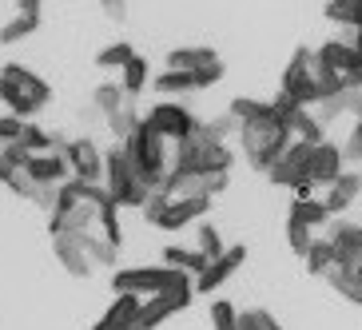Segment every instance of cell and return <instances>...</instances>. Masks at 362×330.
<instances>
[{
    "mask_svg": "<svg viewBox=\"0 0 362 330\" xmlns=\"http://www.w3.org/2000/svg\"><path fill=\"white\" fill-rule=\"evenodd\" d=\"M342 160H351V163L362 160V116H354V128L346 136V143H342Z\"/></svg>",
    "mask_w": 362,
    "mask_h": 330,
    "instance_id": "cell-39",
    "label": "cell"
},
{
    "mask_svg": "<svg viewBox=\"0 0 362 330\" xmlns=\"http://www.w3.org/2000/svg\"><path fill=\"white\" fill-rule=\"evenodd\" d=\"M287 128H291V136L295 139H307V143H319V139H327L322 136V124H319V116H315V112H310V107H298L295 116L287 119Z\"/></svg>",
    "mask_w": 362,
    "mask_h": 330,
    "instance_id": "cell-27",
    "label": "cell"
},
{
    "mask_svg": "<svg viewBox=\"0 0 362 330\" xmlns=\"http://www.w3.org/2000/svg\"><path fill=\"white\" fill-rule=\"evenodd\" d=\"M310 148H315V143H307V139H291L287 151H283L271 167H267V179L275 183V187H291V191H295L298 183H310L307 179V171H310ZM310 187H315V183H310Z\"/></svg>",
    "mask_w": 362,
    "mask_h": 330,
    "instance_id": "cell-8",
    "label": "cell"
},
{
    "mask_svg": "<svg viewBox=\"0 0 362 330\" xmlns=\"http://www.w3.org/2000/svg\"><path fill=\"white\" fill-rule=\"evenodd\" d=\"M144 124H148L156 136H163L168 143H175V139L192 136L195 124H199V116H195L187 104H180V100H160V104L144 116Z\"/></svg>",
    "mask_w": 362,
    "mask_h": 330,
    "instance_id": "cell-7",
    "label": "cell"
},
{
    "mask_svg": "<svg viewBox=\"0 0 362 330\" xmlns=\"http://www.w3.org/2000/svg\"><path fill=\"white\" fill-rule=\"evenodd\" d=\"M310 239H315V231H310L307 223H298V219H287V243H291V251H295L298 259L307 255Z\"/></svg>",
    "mask_w": 362,
    "mask_h": 330,
    "instance_id": "cell-36",
    "label": "cell"
},
{
    "mask_svg": "<svg viewBox=\"0 0 362 330\" xmlns=\"http://www.w3.org/2000/svg\"><path fill=\"white\" fill-rule=\"evenodd\" d=\"M315 60H319L322 68H330V72H339V76L362 68V52L354 48L351 40H327V44H319V48H315Z\"/></svg>",
    "mask_w": 362,
    "mask_h": 330,
    "instance_id": "cell-16",
    "label": "cell"
},
{
    "mask_svg": "<svg viewBox=\"0 0 362 330\" xmlns=\"http://www.w3.org/2000/svg\"><path fill=\"white\" fill-rule=\"evenodd\" d=\"M148 88H156L160 96H183V92H199V88H195V76L183 72V68H163V72L156 76Z\"/></svg>",
    "mask_w": 362,
    "mask_h": 330,
    "instance_id": "cell-20",
    "label": "cell"
},
{
    "mask_svg": "<svg viewBox=\"0 0 362 330\" xmlns=\"http://www.w3.org/2000/svg\"><path fill=\"white\" fill-rule=\"evenodd\" d=\"M235 319H239L235 302H227V298H211V330H235Z\"/></svg>",
    "mask_w": 362,
    "mask_h": 330,
    "instance_id": "cell-35",
    "label": "cell"
},
{
    "mask_svg": "<svg viewBox=\"0 0 362 330\" xmlns=\"http://www.w3.org/2000/svg\"><path fill=\"white\" fill-rule=\"evenodd\" d=\"M195 88H211V84H219L227 76V68H223V60H211V64H203V68H195Z\"/></svg>",
    "mask_w": 362,
    "mask_h": 330,
    "instance_id": "cell-38",
    "label": "cell"
},
{
    "mask_svg": "<svg viewBox=\"0 0 362 330\" xmlns=\"http://www.w3.org/2000/svg\"><path fill=\"white\" fill-rule=\"evenodd\" d=\"M24 171H28L36 183H56V187H60L64 179H72V167H68V160H64V148L33 151L28 163H24Z\"/></svg>",
    "mask_w": 362,
    "mask_h": 330,
    "instance_id": "cell-14",
    "label": "cell"
},
{
    "mask_svg": "<svg viewBox=\"0 0 362 330\" xmlns=\"http://www.w3.org/2000/svg\"><path fill=\"white\" fill-rule=\"evenodd\" d=\"M56 191H60V187H56V183H40V187H36V207H40V211H52L56 207Z\"/></svg>",
    "mask_w": 362,
    "mask_h": 330,
    "instance_id": "cell-41",
    "label": "cell"
},
{
    "mask_svg": "<svg viewBox=\"0 0 362 330\" xmlns=\"http://www.w3.org/2000/svg\"><path fill=\"white\" fill-rule=\"evenodd\" d=\"M92 330H116V326H112V322H107V319H100V322H96V326H92Z\"/></svg>",
    "mask_w": 362,
    "mask_h": 330,
    "instance_id": "cell-45",
    "label": "cell"
},
{
    "mask_svg": "<svg viewBox=\"0 0 362 330\" xmlns=\"http://www.w3.org/2000/svg\"><path fill=\"white\" fill-rule=\"evenodd\" d=\"M327 239L334 247V266H346V271L362 266V223H342L339 219Z\"/></svg>",
    "mask_w": 362,
    "mask_h": 330,
    "instance_id": "cell-12",
    "label": "cell"
},
{
    "mask_svg": "<svg viewBox=\"0 0 362 330\" xmlns=\"http://www.w3.org/2000/svg\"><path fill=\"white\" fill-rule=\"evenodd\" d=\"M342 163H346V160H342V148H339V143L319 139V143L310 148V171H307V179L315 183V187H327V183L339 179V171H346Z\"/></svg>",
    "mask_w": 362,
    "mask_h": 330,
    "instance_id": "cell-13",
    "label": "cell"
},
{
    "mask_svg": "<svg viewBox=\"0 0 362 330\" xmlns=\"http://www.w3.org/2000/svg\"><path fill=\"white\" fill-rule=\"evenodd\" d=\"M52 255H56V263L64 266L72 278H88V275H92V259H88V251L80 247L76 235H52Z\"/></svg>",
    "mask_w": 362,
    "mask_h": 330,
    "instance_id": "cell-15",
    "label": "cell"
},
{
    "mask_svg": "<svg viewBox=\"0 0 362 330\" xmlns=\"http://www.w3.org/2000/svg\"><path fill=\"white\" fill-rule=\"evenodd\" d=\"M195 131H199V136H207V139H215V143H227V136H235V131H239V124H235V116L227 112V116H219V119H199V124H195Z\"/></svg>",
    "mask_w": 362,
    "mask_h": 330,
    "instance_id": "cell-34",
    "label": "cell"
},
{
    "mask_svg": "<svg viewBox=\"0 0 362 330\" xmlns=\"http://www.w3.org/2000/svg\"><path fill=\"white\" fill-rule=\"evenodd\" d=\"M0 100L12 116L36 119L52 104V84H44L40 76L24 64H0Z\"/></svg>",
    "mask_w": 362,
    "mask_h": 330,
    "instance_id": "cell-2",
    "label": "cell"
},
{
    "mask_svg": "<svg viewBox=\"0 0 362 330\" xmlns=\"http://www.w3.org/2000/svg\"><path fill=\"white\" fill-rule=\"evenodd\" d=\"M358 195H362V175H358V171H339V179L327 183L322 203H327L330 215H339V211H346V207H354Z\"/></svg>",
    "mask_w": 362,
    "mask_h": 330,
    "instance_id": "cell-17",
    "label": "cell"
},
{
    "mask_svg": "<svg viewBox=\"0 0 362 330\" xmlns=\"http://www.w3.org/2000/svg\"><path fill=\"white\" fill-rule=\"evenodd\" d=\"M211 60H219V52H215V48H203V44H192V48H171V52H168V68H183V72H195V68L211 64Z\"/></svg>",
    "mask_w": 362,
    "mask_h": 330,
    "instance_id": "cell-21",
    "label": "cell"
},
{
    "mask_svg": "<svg viewBox=\"0 0 362 330\" xmlns=\"http://www.w3.org/2000/svg\"><path fill=\"white\" fill-rule=\"evenodd\" d=\"M24 131V119L21 116H0V143H16Z\"/></svg>",
    "mask_w": 362,
    "mask_h": 330,
    "instance_id": "cell-40",
    "label": "cell"
},
{
    "mask_svg": "<svg viewBox=\"0 0 362 330\" xmlns=\"http://www.w3.org/2000/svg\"><path fill=\"white\" fill-rule=\"evenodd\" d=\"M231 167H235V151L227 143H215V139L199 136V131L171 143L168 171H180V175H215V171H223V175H231Z\"/></svg>",
    "mask_w": 362,
    "mask_h": 330,
    "instance_id": "cell-3",
    "label": "cell"
},
{
    "mask_svg": "<svg viewBox=\"0 0 362 330\" xmlns=\"http://www.w3.org/2000/svg\"><path fill=\"white\" fill-rule=\"evenodd\" d=\"M279 92H287L298 104H315V52L310 48H295L291 64L283 68V80H279Z\"/></svg>",
    "mask_w": 362,
    "mask_h": 330,
    "instance_id": "cell-9",
    "label": "cell"
},
{
    "mask_svg": "<svg viewBox=\"0 0 362 330\" xmlns=\"http://www.w3.org/2000/svg\"><path fill=\"white\" fill-rule=\"evenodd\" d=\"M171 287H192V275L187 271H175V266H124L112 275V290L116 295H160V290H171Z\"/></svg>",
    "mask_w": 362,
    "mask_h": 330,
    "instance_id": "cell-6",
    "label": "cell"
},
{
    "mask_svg": "<svg viewBox=\"0 0 362 330\" xmlns=\"http://www.w3.org/2000/svg\"><path fill=\"white\" fill-rule=\"evenodd\" d=\"M239 148H243V160H247V167H255V171H263L267 175V167L287 151V143L295 136H291V128L283 124L279 116H259V119H243L239 124Z\"/></svg>",
    "mask_w": 362,
    "mask_h": 330,
    "instance_id": "cell-1",
    "label": "cell"
},
{
    "mask_svg": "<svg viewBox=\"0 0 362 330\" xmlns=\"http://www.w3.org/2000/svg\"><path fill=\"white\" fill-rule=\"evenodd\" d=\"M132 56H136V48H132L128 40H116V44H107V48H100V52H96V64L107 68V72H112V68L119 72V68L128 64Z\"/></svg>",
    "mask_w": 362,
    "mask_h": 330,
    "instance_id": "cell-33",
    "label": "cell"
},
{
    "mask_svg": "<svg viewBox=\"0 0 362 330\" xmlns=\"http://www.w3.org/2000/svg\"><path fill=\"white\" fill-rule=\"evenodd\" d=\"M80 239V247L88 251V259H92V266H116V259H119V247L116 243H107L104 235L92 227V231H84V235H76Z\"/></svg>",
    "mask_w": 362,
    "mask_h": 330,
    "instance_id": "cell-19",
    "label": "cell"
},
{
    "mask_svg": "<svg viewBox=\"0 0 362 330\" xmlns=\"http://www.w3.org/2000/svg\"><path fill=\"white\" fill-rule=\"evenodd\" d=\"M327 20L342 28H362V0H327Z\"/></svg>",
    "mask_w": 362,
    "mask_h": 330,
    "instance_id": "cell-29",
    "label": "cell"
},
{
    "mask_svg": "<svg viewBox=\"0 0 362 330\" xmlns=\"http://www.w3.org/2000/svg\"><path fill=\"white\" fill-rule=\"evenodd\" d=\"M243 263H247V247H243V243L223 247V251H219L215 259H207V266H203L199 275L192 278L195 295H211L215 287H223V283H227V278H231Z\"/></svg>",
    "mask_w": 362,
    "mask_h": 330,
    "instance_id": "cell-10",
    "label": "cell"
},
{
    "mask_svg": "<svg viewBox=\"0 0 362 330\" xmlns=\"http://www.w3.org/2000/svg\"><path fill=\"white\" fill-rule=\"evenodd\" d=\"M100 183H104V191L116 199V207H128V211H139L144 199L151 195L148 183H139V175H136V167H132L124 143L104 151V179Z\"/></svg>",
    "mask_w": 362,
    "mask_h": 330,
    "instance_id": "cell-5",
    "label": "cell"
},
{
    "mask_svg": "<svg viewBox=\"0 0 362 330\" xmlns=\"http://www.w3.org/2000/svg\"><path fill=\"white\" fill-rule=\"evenodd\" d=\"M303 263H307V275H327L330 266H334V247H330V239H310Z\"/></svg>",
    "mask_w": 362,
    "mask_h": 330,
    "instance_id": "cell-28",
    "label": "cell"
},
{
    "mask_svg": "<svg viewBox=\"0 0 362 330\" xmlns=\"http://www.w3.org/2000/svg\"><path fill=\"white\" fill-rule=\"evenodd\" d=\"M16 12H28V16H40V0H16Z\"/></svg>",
    "mask_w": 362,
    "mask_h": 330,
    "instance_id": "cell-43",
    "label": "cell"
},
{
    "mask_svg": "<svg viewBox=\"0 0 362 330\" xmlns=\"http://www.w3.org/2000/svg\"><path fill=\"white\" fill-rule=\"evenodd\" d=\"M100 8H104L107 20H128V0H100Z\"/></svg>",
    "mask_w": 362,
    "mask_h": 330,
    "instance_id": "cell-42",
    "label": "cell"
},
{
    "mask_svg": "<svg viewBox=\"0 0 362 330\" xmlns=\"http://www.w3.org/2000/svg\"><path fill=\"white\" fill-rule=\"evenodd\" d=\"M139 302H144L139 295H116V302L107 307L104 319L112 322L116 330H132V326H136V314H139Z\"/></svg>",
    "mask_w": 362,
    "mask_h": 330,
    "instance_id": "cell-25",
    "label": "cell"
},
{
    "mask_svg": "<svg viewBox=\"0 0 362 330\" xmlns=\"http://www.w3.org/2000/svg\"><path fill=\"white\" fill-rule=\"evenodd\" d=\"M40 28V16H28V12H16L4 28H0V44H21Z\"/></svg>",
    "mask_w": 362,
    "mask_h": 330,
    "instance_id": "cell-31",
    "label": "cell"
},
{
    "mask_svg": "<svg viewBox=\"0 0 362 330\" xmlns=\"http://www.w3.org/2000/svg\"><path fill=\"white\" fill-rule=\"evenodd\" d=\"M64 160H68V167H72V179H80V183H100L104 179V151H100V143L92 136L68 139Z\"/></svg>",
    "mask_w": 362,
    "mask_h": 330,
    "instance_id": "cell-11",
    "label": "cell"
},
{
    "mask_svg": "<svg viewBox=\"0 0 362 330\" xmlns=\"http://www.w3.org/2000/svg\"><path fill=\"white\" fill-rule=\"evenodd\" d=\"M163 263L168 266H175V271H187V275H199L203 266H207V255H203L199 247H163Z\"/></svg>",
    "mask_w": 362,
    "mask_h": 330,
    "instance_id": "cell-22",
    "label": "cell"
},
{
    "mask_svg": "<svg viewBox=\"0 0 362 330\" xmlns=\"http://www.w3.org/2000/svg\"><path fill=\"white\" fill-rule=\"evenodd\" d=\"M148 80H151V72H148V60L144 56H132L128 64L119 68V88H124V96L128 100H139L144 92H148Z\"/></svg>",
    "mask_w": 362,
    "mask_h": 330,
    "instance_id": "cell-18",
    "label": "cell"
},
{
    "mask_svg": "<svg viewBox=\"0 0 362 330\" xmlns=\"http://www.w3.org/2000/svg\"><path fill=\"white\" fill-rule=\"evenodd\" d=\"M291 219H298V223H307L310 231H315V227H327L334 215L327 211V203H322V199L307 195V199H295V203H291Z\"/></svg>",
    "mask_w": 362,
    "mask_h": 330,
    "instance_id": "cell-23",
    "label": "cell"
},
{
    "mask_svg": "<svg viewBox=\"0 0 362 330\" xmlns=\"http://www.w3.org/2000/svg\"><path fill=\"white\" fill-rule=\"evenodd\" d=\"M195 247H199L207 259H215L219 251H223V235H219V227L211 223H199V239H195Z\"/></svg>",
    "mask_w": 362,
    "mask_h": 330,
    "instance_id": "cell-37",
    "label": "cell"
},
{
    "mask_svg": "<svg viewBox=\"0 0 362 330\" xmlns=\"http://www.w3.org/2000/svg\"><path fill=\"white\" fill-rule=\"evenodd\" d=\"M119 104H128V96H124V88H119V80H107V84H96V92H92V107H96L100 116H112Z\"/></svg>",
    "mask_w": 362,
    "mask_h": 330,
    "instance_id": "cell-30",
    "label": "cell"
},
{
    "mask_svg": "<svg viewBox=\"0 0 362 330\" xmlns=\"http://www.w3.org/2000/svg\"><path fill=\"white\" fill-rule=\"evenodd\" d=\"M104 124H107V131L116 136V143H124V139L136 131V124H139V112H136V100H128V104H119L112 116H104Z\"/></svg>",
    "mask_w": 362,
    "mask_h": 330,
    "instance_id": "cell-26",
    "label": "cell"
},
{
    "mask_svg": "<svg viewBox=\"0 0 362 330\" xmlns=\"http://www.w3.org/2000/svg\"><path fill=\"white\" fill-rule=\"evenodd\" d=\"M351 44H354V48L362 52V28H354V40H351Z\"/></svg>",
    "mask_w": 362,
    "mask_h": 330,
    "instance_id": "cell-44",
    "label": "cell"
},
{
    "mask_svg": "<svg viewBox=\"0 0 362 330\" xmlns=\"http://www.w3.org/2000/svg\"><path fill=\"white\" fill-rule=\"evenodd\" d=\"M330 283V287L339 290L346 302H354V307H362V278L354 275V271H346V266H330L327 275H322Z\"/></svg>",
    "mask_w": 362,
    "mask_h": 330,
    "instance_id": "cell-24",
    "label": "cell"
},
{
    "mask_svg": "<svg viewBox=\"0 0 362 330\" xmlns=\"http://www.w3.org/2000/svg\"><path fill=\"white\" fill-rule=\"evenodd\" d=\"M235 330H283L279 319L271 310L263 307H251V310H239V319H235Z\"/></svg>",
    "mask_w": 362,
    "mask_h": 330,
    "instance_id": "cell-32",
    "label": "cell"
},
{
    "mask_svg": "<svg viewBox=\"0 0 362 330\" xmlns=\"http://www.w3.org/2000/svg\"><path fill=\"white\" fill-rule=\"evenodd\" d=\"M124 151H128V160H132V167H136L139 183H148L151 191H160L163 179H168V167H171V143L168 139L156 136V131L144 124V116H139L136 131L124 139Z\"/></svg>",
    "mask_w": 362,
    "mask_h": 330,
    "instance_id": "cell-4",
    "label": "cell"
}]
</instances>
